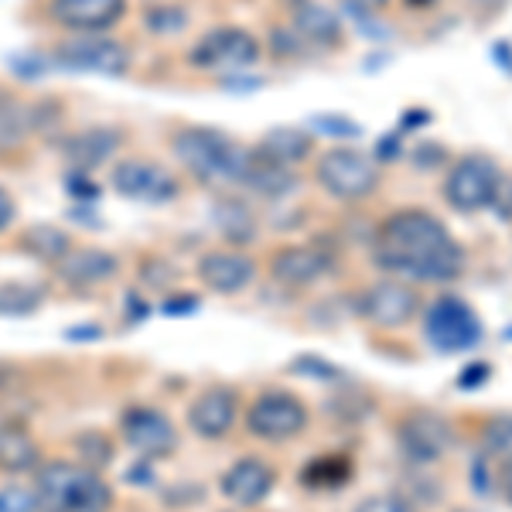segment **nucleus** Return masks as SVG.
Masks as SVG:
<instances>
[{
  "instance_id": "35",
  "label": "nucleus",
  "mask_w": 512,
  "mask_h": 512,
  "mask_svg": "<svg viewBox=\"0 0 512 512\" xmlns=\"http://www.w3.org/2000/svg\"><path fill=\"white\" fill-rule=\"evenodd\" d=\"M311 127L321 130V134H335V137H359V123L349 120V117H338V113L311 117Z\"/></svg>"
},
{
  "instance_id": "43",
  "label": "nucleus",
  "mask_w": 512,
  "mask_h": 512,
  "mask_svg": "<svg viewBox=\"0 0 512 512\" xmlns=\"http://www.w3.org/2000/svg\"><path fill=\"white\" fill-rule=\"evenodd\" d=\"M38 512H55V509H45V506H41V509H38Z\"/></svg>"
},
{
  "instance_id": "23",
  "label": "nucleus",
  "mask_w": 512,
  "mask_h": 512,
  "mask_svg": "<svg viewBox=\"0 0 512 512\" xmlns=\"http://www.w3.org/2000/svg\"><path fill=\"white\" fill-rule=\"evenodd\" d=\"M291 28L301 35L304 45H315V48H342V41H345V31H342L338 14L315 4V0L294 7Z\"/></svg>"
},
{
  "instance_id": "6",
  "label": "nucleus",
  "mask_w": 512,
  "mask_h": 512,
  "mask_svg": "<svg viewBox=\"0 0 512 512\" xmlns=\"http://www.w3.org/2000/svg\"><path fill=\"white\" fill-rule=\"evenodd\" d=\"M424 338L434 352L461 355V352H472L482 345L485 325L465 297L441 294V297H434L424 311Z\"/></svg>"
},
{
  "instance_id": "1",
  "label": "nucleus",
  "mask_w": 512,
  "mask_h": 512,
  "mask_svg": "<svg viewBox=\"0 0 512 512\" xmlns=\"http://www.w3.org/2000/svg\"><path fill=\"white\" fill-rule=\"evenodd\" d=\"M373 263L383 277L407 284H451L465 274L468 256L434 212L396 209L373 233Z\"/></svg>"
},
{
  "instance_id": "27",
  "label": "nucleus",
  "mask_w": 512,
  "mask_h": 512,
  "mask_svg": "<svg viewBox=\"0 0 512 512\" xmlns=\"http://www.w3.org/2000/svg\"><path fill=\"white\" fill-rule=\"evenodd\" d=\"M216 222L222 229L226 246H239V250H243L246 243H253L256 233H260L253 212L246 209V202H239V198H222L219 209H216Z\"/></svg>"
},
{
  "instance_id": "10",
  "label": "nucleus",
  "mask_w": 512,
  "mask_h": 512,
  "mask_svg": "<svg viewBox=\"0 0 512 512\" xmlns=\"http://www.w3.org/2000/svg\"><path fill=\"white\" fill-rule=\"evenodd\" d=\"M110 188L127 202L171 205L181 198V178L154 158H123L110 168Z\"/></svg>"
},
{
  "instance_id": "13",
  "label": "nucleus",
  "mask_w": 512,
  "mask_h": 512,
  "mask_svg": "<svg viewBox=\"0 0 512 512\" xmlns=\"http://www.w3.org/2000/svg\"><path fill=\"white\" fill-rule=\"evenodd\" d=\"M396 444H400L403 458L414 465H434L454 451L458 434L448 417L434 414V410H414L396 424Z\"/></svg>"
},
{
  "instance_id": "37",
  "label": "nucleus",
  "mask_w": 512,
  "mask_h": 512,
  "mask_svg": "<svg viewBox=\"0 0 512 512\" xmlns=\"http://www.w3.org/2000/svg\"><path fill=\"white\" fill-rule=\"evenodd\" d=\"M14 222H18V202H14V195L0 185V236L11 233Z\"/></svg>"
},
{
  "instance_id": "18",
  "label": "nucleus",
  "mask_w": 512,
  "mask_h": 512,
  "mask_svg": "<svg viewBox=\"0 0 512 512\" xmlns=\"http://www.w3.org/2000/svg\"><path fill=\"white\" fill-rule=\"evenodd\" d=\"M185 420L195 437L202 441H226L239 424V396L233 386H205L202 393L188 403Z\"/></svg>"
},
{
  "instance_id": "17",
  "label": "nucleus",
  "mask_w": 512,
  "mask_h": 512,
  "mask_svg": "<svg viewBox=\"0 0 512 512\" xmlns=\"http://www.w3.org/2000/svg\"><path fill=\"white\" fill-rule=\"evenodd\" d=\"M277 489V468L270 461L246 454L236 458L233 465L222 472L219 478V492L226 502H233L236 509H256L270 499V492Z\"/></svg>"
},
{
  "instance_id": "41",
  "label": "nucleus",
  "mask_w": 512,
  "mask_h": 512,
  "mask_svg": "<svg viewBox=\"0 0 512 512\" xmlns=\"http://www.w3.org/2000/svg\"><path fill=\"white\" fill-rule=\"evenodd\" d=\"M355 4L366 7V11H383V7L390 4V0H355Z\"/></svg>"
},
{
  "instance_id": "5",
  "label": "nucleus",
  "mask_w": 512,
  "mask_h": 512,
  "mask_svg": "<svg viewBox=\"0 0 512 512\" xmlns=\"http://www.w3.org/2000/svg\"><path fill=\"white\" fill-rule=\"evenodd\" d=\"M315 181L335 202H366L383 185V171L373 154L359 147H328L315 161Z\"/></svg>"
},
{
  "instance_id": "32",
  "label": "nucleus",
  "mask_w": 512,
  "mask_h": 512,
  "mask_svg": "<svg viewBox=\"0 0 512 512\" xmlns=\"http://www.w3.org/2000/svg\"><path fill=\"white\" fill-rule=\"evenodd\" d=\"M76 448H79V461L96 472H103L106 465H113V441L103 431H86L76 437Z\"/></svg>"
},
{
  "instance_id": "8",
  "label": "nucleus",
  "mask_w": 512,
  "mask_h": 512,
  "mask_svg": "<svg viewBox=\"0 0 512 512\" xmlns=\"http://www.w3.org/2000/svg\"><path fill=\"white\" fill-rule=\"evenodd\" d=\"M499 185L502 171L489 154H465L444 175V202L461 216H475V212L492 209Z\"/></svg>"
},
{
  "instance_id": "25",
  "label": "nucleus",
  "mask_w": 512,
  "mask_h": 512,
  "mask_svg": "<svg viewBox=\"0 0 512 512\" xmlns=\"http://www.w3.org/2000/svg\"><path fill=\"white\" fill-rule=\"evenodd\" d=\"M72 246H76L72 236L65 233L62 226H52V222H35V226L21 229V236H18V250H24L38 263H52V267L72 250Z\"/></svg>"
},
{
  "instance_id": "7",
  "label": "nucleus",
  "mask_w": 512,
  "mask_h": 512,
  "mask_svg": "<svg viewBox=\"0 0 512 512\" xmlns=\"http://www.w3.org/2000/svg\"><path fill=\"white\" fill-rule=\"evenodd\" d=\"M243 424L256 441L287 444L308 431L311 410H308V403H304L301 396H294L291 390H263V393H256L253 403L246 407Z\"/></svg>"
},
{
  "instance_id": "11",
  "label": "nucleus",
  "mask_w": 512,
  "mask_h": 512,
  "mask_svg": "<svg viewBox=\"0 0 512 512\" xmlns=\"http://www.w3.org/2000/svg\"><path fill=\"white\" fill-rule=\"evenodd\" d=\"M424 308V297L414 284L396 277H379L355 301V311L359 318H366L369 325L379 328V332H396V328H407L410 321L420 315Z\"/></svg>"
},
{
  "instance_id": "28",
  "label": "nucleus",
  "mask_w": 512,
  "mask_h": 512,
  "mask_svg": "<svg viewBox=\"0 0 512 512\" xmlns=\"http://www.w3.org/2000/svg\"><path fill=\"white\" fill-rule=\"evenodd\" d=\"M140 21H144V28L151 31L154 38H175L188 31L192 14L181 4H171V0H154V4H147L144 11H140Z\"/></svg>"
},
{
  "instance_id": "45",
  "label": "nucleus",
  "mask_w": 512,
  "mask_h": 512,
  "mask_svg": "<svg viewBox=\"0 0 512 512\" xmlns=\"http://www.w3.org/2000/svg\"><path fill=\"white\" fill-rule=\"evenodd\" d=\"M0 424H4V420H0Z\"/></svg>"
},
{
  "instance_id": "39",
  "label": "nucleus",
  "mask_w": 512,
  "mask_h": 512,
  "mask_svg": "<svg viewBox=\"0 0 512 512\" xmlns=\"http://www.w3.org/2000/svg\"><path fill=\"white\" fill-rule=\"evenodd\" d=\"M492 59L502 62V69H506L509 76H512V45H509V41H495V45H492Z\"/></svg>"
},
{
  "instance_id": "14",
  "label": "nucleus",
  "mask_w": 512,
  "mask_h": 512,
  "mask_svg": "<svg viewBox=\"0 0 512 512\" xmlns=\"http://www.w3.org/2000/svg\"><path fill=\"white\" fill-rule=\"evenodd\" d=\"M256 260L239 246H216V250H205L195 263V277L205 291L219 294V297H236L243 291H250L256 284Z\"/></svg>"
},
{
  "instance_id": "15",
  "label": "nucleus",
  "mask_w": 512,
  "mask_h": 512,
  "mask_svg": "<svg viewBox=\"0 0 512 512\" xmlns=\"http://www.w3.org/2000/svg\"><path fill=\"white\" fill-rule=\"evenodd\" d=\"M127 7L130 0H48V21L69 35H110Z\"/></svg>"
},
{
  "instance_id": "3",
  "label": "nucleus",
  "mask_w": 512,
  "mask_h": 512,
  "mask_svg": "<svg viewBox=\"0 0 512 512\" xmlns=\"http://www.w3.org/2000/svg\"><path fill=\"white\" fill-rule=\"evenodd\" d=\"M35 492L41 506L55 512H110L117 502L103 472L72 458L41 461L35 468Z\"/></svg>"
},
{
  "instance_id": "12",
  "label": "nucleus",
  "mask_w": 512,
  "mask_h": 512,
  "mask_svg": "<svg viewBox=\"0 0 512 512\" xmlns=\"http://www.w3.org/2000/svg\"><path fill=\"white\" fill-rule=\"evenodd\" d=\"M120 441L137 454L140 461H164L178 451V427L158 407H130L120 417Z\"/></svg>"
},
{
  "instance_id": "29",
  "label": "nucleus",
  "mask_w": 512,
  "mask_h": 512,
  "mask_svg": "<svg viewBox=\"0 0 512 512\" xmlns=\"http://www.w3.org/2000/svg\"><path fill=\"white\" fill-rule=\"evenodd\" d=\"M45 301V291L38 284H24V280H7L0 284V315H11V318H24V315H35Z\"/></svg>"
},
{
  "instance_id": "22",
  "label": "nucleus",
  "mask_w": 512,
  "mask_h": 512,
  "mask_svg": "<svg viewBox=\"0 0 512 512\" xmlns=\"http://www.w3.org/2000/svg\"><path fill=\"white\" fill-rule=\"evenodd\" d=\"M41 110H45L41 103H28V99L0 93V154L18 151L35 130L52 123Z\"/></svg>"
},
{
  "instance_id": "16",
  "label": "nucleus",
  "mask_w": 512,
  "mask_h": 512,
  "mask_svg": "<svg viewBox=\"0 0 512 512\" xmlns=\"http://www.w3.org/2000/svg\"><path fill=\"white\" fill-rule=\"evenodd\" d=\"M335 267V256L318 243H287L270 256V277L287 291L315 287Z\"/></svg>"
},
{
  "instance_id": "34",
  "label": "nucleus",
  "mask_w": 512,
  "mask_h": 512,
  "mask_svg": "<svg viewBox=\"0 0 512 512\" xmlns=\"http://www.w3.org/2000/svg\"><path fill=\"white\" fill-rule=\"evenodd\" d=\"M352 512H414L403 495H393V492H379V495H366Z\"/></svg>"
},
{
  "instance_id": "44",
  "label": "nucleus",
  "mask_w": 512,
  "mask_h": 512,
  "mask_svg": "<svg viewBox=\"0 0 512 512\" xmlns=\"http://www.w3.org/2000/svg\"><path fill=\"white\" fill-rule=\"evenodd\" d=\"M451 512H468V509H451Z\"/></svg>"
},
{
  "instance_id": "21",
  "label": "nucleus",
  "mask_w": 512,
  "mask_h": 512,
  "mask_svg": "<svg viewBox=\"0 0 512 512\" xmlns=\"http://www.w3.org/2000/svg\"><path fill=\"white\" fill-rule=\"evenodd\" d=\"M239 188L246 192L260 195V198H270V202H280L284 195H291L297 188V175L287 164H280L274 158L260 151V147H250V158H246V168H243V181Z\"/></svg>"
},
{
  "instance_id": "2",
  "label": "nucleus",
  "mask_w": 512,
  "mask_h": 512,
  "mask_svg": "<svg viewBox=\"0 0 512 512\" xmlns=\"http://www.w3.org/2000/svg\"><path fill=\"white\" fill-rule=\"evenodd\" d=\"M171 154H175L185 175L219 192V188H239L250 147L233 140L226 130L185 123L171 134Z\"/></svg>"
},
{
  "instance_id": "26",
  "label": "nucleus",
  "mask_w": 512,
  "mask_h": 512,
  "mask_svg": "<svg viewBox=\"0 0 512 512\" xmlns=\"http://www.w3.org/2000/svg\"><path fill=\"white\" fill-rule=\"evenodd\" d=\"M256 147H260L267 158L294 168L297 161L311 158V151H315V137H311V130H301V127H274V130L263 134V140Z\"/></svg>"
},
{
  "instance_id": "9",
  "label": "nucleus",
  "mask_w": 512,
  "mask_h": 512,
  "mask_svg": "<svg viewBox=\"0 0 512 512\" xmlns=\"http://www.w3.org/2000/svg\"><path fill=\"white\" fill-rule=\"evenodd\" d=\"M48 62L65 72H89V76L117 79L130 72V48L110 35H72L52 48Z\"/></svg>"
},
{
  "instance_id": "33",
  "label": "nucleus",
  "mask_w": 512,
  "mask_h": 512,
  "mask_svg": "<svg viewBox=\"0 0 512 512\" xmlns=\"http://www.w3.org/2000/svg\"><path fill=\"white\" fill-rule=\"evenodd\" d=\"M41 509V499L35 492V485H4L0 489V512H38Z\"/></svg>"
},
{
  "instance_id": "24",
  "label": "nucleus",
  "mask_w": 512,
  "mask_h": 512,
  "mask_svg": "<svg viewBox=\"0 0 512 512\" xmlns=\"http://www.w3.org/2000/svg\"><path fill=\"white\" fill-rule=\"evenodd\" d=\"M41 448L35 434L21 424H0V472L7 475H35L41 465Z\"/></svg>"
},
{
  "instance_id": "30",
  "label": "nucleus",
  "mask_w": 512,
  "mask_h": 512,
  "mask_svg": "<svg viewBox=\"0 0 512 512\" xmlns=\"http://www.w3.org/2000/svg\"><path fill=\"white\" fill-rule=\"evenodd\" d=\"M349 475H352V461L342 458V454H328V458L311 461L301 478L311 489H338V485L349 482Z\"/></svg>"
},
{
  "instance_id": "38",
  "label": "nucleus",
  "mask_w": 512,
  "mask_h": 512,
  "mask_svg": "<svg viewBox=\"0 0 512 512\" xmlns=\"http://www.w3.org/2000/svg\"><path fill=\"white\" fill-rule=\"evenodd\" d=\"M376 158H383V161H396V158H403V151H400V134L379 137V151H376Z\"/></svg>"
},
{
  "instance_id": "20",
  "label": "nucleus",
  "mask_w": 512,
  "mask_h": 512,
  "mask_svg": "<svg viewBox=\"0 0 512 512\" xmlns=\"http://www.w3.org/2000/svg\"><path fill=\"white\" fill-rule=\"evenodd\" d=\"M120 144H123L120 127H86L65 140L62 154H65V161L72 164L76 175H86V171H93L99 164L110 161L113 154L120 151Z\"/></svg>"
},
{
  "instance_id": "40",
  "label": "nucleus",
  "mask_w": 512,
  "mask_h": 512,
  "mask_svg": "<svg viewBox=\"0 0 512 512\" xmlns=\"http://www.w3.org/2000/svg\"><path fill=\"white\" fill-rule=\"evenodd\" d=\"M502 495H506L509 506H512V461H506V465H502Z\"/></svg>"
},
{
  "instance_id": "31",
  "label": "nucleus",
  "mask_w": 512,
  "mask_h": 512,
  "mask_svg": "<svg viewBox=\"0 0 512 512\" xmlns=\"http://www.w3.org/2000/svg\"><path fill=\"white\" fill-rule=\"evenodd\" d=\"M478 444H482V458L485 461H512V417H492L485 420L482 434H478Z\"/></svg>"
},
{
  "instance_id": "4",
  "label": "nucleus",
  "mask_w": 512,
  "mask_h": 512,
  "mask_svg": "<svg viewBox=\"0 0 512 512\" xmlns=\"http://www.w3.org/2000/svg\"><path fill=\"white\" fill-rule=\"evenodd\" d=\"M185 59L195 72L229 79V76H243V72L256 69L263 59V45L250 28L222 24V28L205 31V35L188 48Z\"/></svg>"
},
{
  "instance_id": "42",
  "label": "nucleus",
  "mask_w": 512,
  "mask_h": 512,
  "mask_svg": "<svg viewBox=\"0 0 512 512\" xmlns=\"http://www.w3.org/2000/svg\"><path fill=\"white\" fill-rule=\"evenodd\" d=\"M407 4H410V7H417V11H424V7H431L434 0H407Z\"/></svg>"
},
{
  "instance_id": "19",
  "label": "nucleus",
  "mask_w": 512,
  "mask_h": 512,
  "mask_svg": "<svg viewBox=\"0 0 512 512\" xmlns=\"http://www.w3.org/2000/svg\"><path fill=\"white\" fill-rule=\"evenodd\" d=\"M55 274H59L62 284L69 287H99L110 284L113 277L120 274V256L110 250H99V246H72L69 253L55 263Z\"/></svg>"
},
{
  "instance_id": "36",
  "label": "nucleus",
  "mask_w": 512,
  "mask_h": 512,
  "mask_svg": "<svg viewBox=\"0 0 512 512\" xmlns=\"http://www.w3.org/2000/svg\"><path fill=\"white\" fill-rule=\"evenodd\" d=\"M489 376H492V366H489V362H472V366H465V369L458 373V386H461V390H468V393H472V390H482V386L489 383Z\"/></svg>"
}]
</instances>
